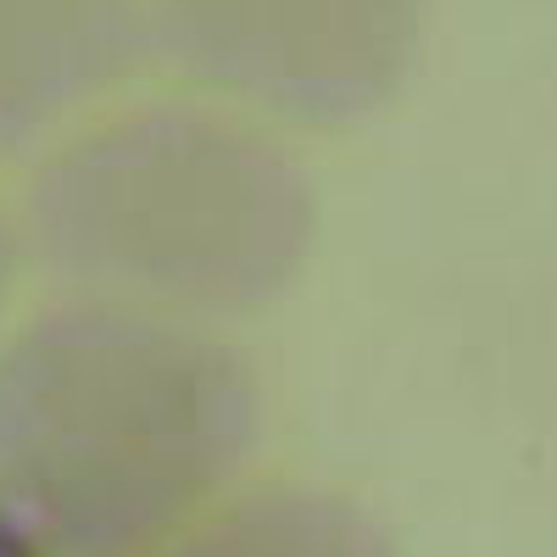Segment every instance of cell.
Instances as JSON below:
<instances>
[{
    "mask_svg": "<svg viewBox=\"0 0 557 557\" xmlns=\"http://www.w3.org/2000/svg\"><path fill=\"white\" fill-rule=\"evenodd\" d=\"M257 435V374L212 323L67 296L0 341V513L62 557L178 541Z\"/></svg>",
    "mask_w": 557,
    "mask_h": 557,
    "instance_id": "cell-1",
    "label": "cell"
},
{
    "mask_svg": "<svg viewBox=\"0 0 557 557\" xmlns=\"http://www.w3.org/2000/svg\"><path fill=\"white\" fill-rule=\"evenodd\" d=\"M318 196L278 139L218 101H134L57 134L23 240L73 296L190 323L246 318L307 268Z\"/></svg>",
    "mask_w": 557,
    "mask_h": 557,
    "instance_id": "cell-2",
    "label": "cell"
},
{
    "mask_svg": "<svg viewBox=\"0 0 557 557\" xmlns=\"http://www.w3.org/2000/svg\"><path fill=\"white\" fill-rule=\"evenodd\" d=\"M424 0H151V57L257 123L346 128L385 112L424 51Z\"/></svg>",
    "mask_w": 557,
    "mask_h": 557,
    "instance_id": "cell-3",
    "label": "cell"
},
{
    "mask_svg": "<svg viewBox=\"0 0 557 557\" xmlns=\"http://www.w3.org/2000/svg\"><path fill=\"white\" fill-rule=\"evenodd\" d=\"M151 0H0V151L39 146L151 57Z\"/></svg>",
    "mask_w": 557,
    "mask_h": 557,
    "instance_id": "cell-4",
    "label": "cell"
},
{
    "mask_svg": "<svg viewBox=\"0 0 557 557\" xmlns=\"http://www.w3.org/2000/svg\"><path fill=\"white\" fill-rule=\"evenodd\" d=\"M162 557H401L391 530L341 491L251 485L162 546Z\"/></svg>",
    "mask_w": 557,
    "mask_h": 557,
    "instance_id": "cell-5",
    "label": "cell"
},
{
    "mask_svg": "<svg viewBox=\"0 0 557 557\" xmlns=\"http://www.w3.org/2000/svg\"><path fill=\"white\" fill-rule=\"evenodd\" d=\"M17 262H23V218H12L7 201H0V323H7V307L17 290Z\"/></svg>",
    "mask_w": 557,
    "mask_h": 557,
    "instance_id": "cell-6",
    "label": "cell"
}]
</instances>
